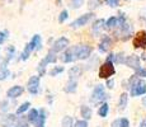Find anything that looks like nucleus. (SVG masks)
<instances>
[{
	"label": "nucleus",
	"mask_w": 146,
	"mask_h": 127,
	"mask_svg": "<svg viewBox=\"0 0 146 127\" xmlns=\"http://www.w3.org/2000/svg\"><path fill=\"white\" fill-rule=\"evenodd\" d=\"M128 88L131 90V97H137V95L146 94V83L142 79H140L137 75H133L128 80Z\"/></svg>",
	"instance_id": "nucleus-1"
},
{
	"label": "nucleus",
	"mask_w": 146,
	"mask_h": 127,
	"mask_svg": "<svg viewBox=\"0 0 146 127\" xmlns=\"http://www.w3.org/2000/svg\"><path fill=\"white\" fill-rule=\"evenodd\" d=\"M33 50H41V36L40 35H35L33 36V38L31 39L29 43L26 45V47H24L23 52H22V60L26 61L28 60V57H29L31 52H32Z\"/></svg>",
	"instance_id": "nucleus-2"
},
{
	"label": "nucleus",
	"mask_w": 146,
	"mask_h": 127,
	"mask_svg": "<svg viewBox=\"0 0 146 127\" xmlns=\"http://www.w3.org/2000/svg\"><path fill=\"white\" fill-rule=\"evenodd\" d=\"M92 49L88 45H79V46H74V52H75V59L76 60H86L90 57L92 55Z\"/></svg>",
	"instance_id": "nucleus-3"
},
{
	"label": "nucleus",
	"mask_w": 146,
	"mask_h": 127,
	"mask_svg": "<svg viewBox=\"0 0 146 127\" xmlns=\"http://www.w3.org/2000/svg\"><path fill=\"white\" fill-rule=\"evenodd\" d=\"M114 74H116V69H114V66H113V63L106 61L103 65H100L99 72H98L99 78H102V79H109L111 76H113Z\"/></svg>",
	"instance_id": "nucleus-4"
},
{
	"label": "nucleus",
	"mask_w": 146,
	"mask_h": 127,
	"mask_svg": "<svg viewBox=\"0 0 146 127\" xmlns=\"http://www.w3.org/2000/svg\"><path fill=\"white\" fill-rule=\"evenodd\" d=\"M107 99V94L104 92V86L103 85H97L92 93V97H90V100L92 103H99V102Z\"/></svg>",
	"instance_id": "nucleus-5"
},
{
	"label": "nucleus",
	"mask_w": 146,
	"mask_h": 127,
	"mask_svg": "<svg viewBox=\"0 0 146 127\" xmlns=\"http://www.w3.org/2000/svg\"><path fill=\"white\" fill-rule=\"evenodd\" d=\"M19 121L21 120H18L15 114H5L0 121V125H1V127H17Z\"/></svg>",
	"instance_id": "nucleus-6"
},
{
	"label": "nucleus",
	"mask_w": 146,
	"mask_h": 127,
	"mask_svg": "<svg viewBox=\"0 0 146 127\" xmlns=\"http://www.w3.org/2000/svg\"><path fill=\"white\" fill-rule=\"evenodd\" d=\"M66 47H69V39H67L66 37H60L58 39H56V41L53 42L51 51L55 52V53H58V52H61V51L65 50Z\"/></svg>",
	"instance_id": "nucleus-7"
},
{
	"label": "nucleus",
	"mask_w": 146,
	"mask_h": 127,
	"mask_svg": "<svg viewBox=\"0 0 146 127\" xmlns=\"http://www.w3.org/2000/svg\"><path fill=\"white\" fill-rule=\"evenodd\" d=\"M27 89L31 94H37L40 90V76H31L27 83Z\"/></svg>",
	"instance_id": "nucleus-8"
},
{
	"label": "nucleus",
	"mask_w": 146,
	"mask_h": 127,
	"mask_svg": "<svg viewBox=\"0 0 146 127\" xmlns=\"http://www.w3.org/2000/svg\"><path fill=\"white\" fill-rule=\"evenodd\" d=\"M94 14L93 13H86V14H83V15H80L78 19H75L74 22H72L71 24V28H79V27H83V25H85L88 23L89 21H90L92 18H93Z\"/></svg>",
	"instance_id": "nucleus-9"
},
{
	"label": "nucleus",
	"mask_w": 146,
	"mask_h": 127,
	"mask_svg": "<svg viewBox=\"0 0 146 127\" xmlns=\"http://www.w3.org/2000/svg\"><path fill=\"white\" fill-rule=\"evenodd\" d=\"M125 65L131 69H133L136 71L137 69L141 67V61H140V57L137 55H130L126 57V61H125Z\"/></svg>",
	"instance_id": "nucleus-10"
},
{
	"label": "nucleus",
	"mask_w": 146,
	"mask_h": 127,
	"mask_svg": "<svg viewBox=\"0 0 146 127\" xmlns=\"http://www.w3.org/2000/svg\"><path fill=\"white\" fill-rule=\"evenodd\" d=\"M133 46L136 49H145L146 47V32L145 31H140L133 38Z\"/></svg>",
	"instance_id": "nucleus-11"
},
{
	"label": "nucleus",
	"mask_w": 146,
	"mask_h": 127,
	"mask_svg": "<svg viewBox=\"0 0 146 127\" xmlns=\"http://www.w3.org/2000/svg\"><path fill=\"white\" fill-rule=\"evenodd\" d=\"M23 92H24L23 86H21V85H14V86H12L10 89H8V92H7V97L14 99V98L21 97V95L23 94Z\"/></svg>",
	"instance_id": "nucleus-12"
},
{
	"label": "nucleus",
	"mask_w": 146,
	"mask_h": 127,
	"mask_svg": "<svg viewBox=\"0 0 146 127\" xmlns=\"http://www.w3.org/2000/svg\"><path fill=\"white\" fill-rule=\"evenodd\" d=\"M111 46H112V39H111V37H109V36H103V38H102V41H100L98 49H99L100 52H107Z\"/></svg>",
	"instance_id": "nucleus-13"
},
{
	"label": "nucleus",
	"mask_w": 146,
	"mask_h": 127,
	"mask_svg": "<svg viewBox=\"0 0 146 127\" xmlns=\"http://www.w3.org/2000/svg\"><path fill=\"white\" fill-rule=\"evenodd\" d=\"M83 74V69L80 66H72L69 70V79L71 80H78V78H80V75Z\"/></svg>",
	"instance_id": "nucleus-14"
},
{
	"label": "nucleus",
	"mask_w": 146,
	"mask_h": 127,
	"mask_svg": "<svg viewBox=\"0 0 146 127\" xmlns=\"http://www.w3.org/2000/svg\"><path fill=\"white\" fill-rule=\"evenodd\" d=\"M8 61H9V59H5L1 63V65H0V80H5L10 74L9 70H8V66H7Z\"/></svg>",
	"instance_id": "nucleus-15"
},
{
	"label": "nucleus",
	"mask_w": 146,
	"mask_h": 127,
	"mask_svg": "<svg viewBox=\"0 0 146 127\" xmlns=\"http://www.w3.org/2000/svg\"><path fill=\"white\" fill-rule=\"evenodd\" d=\"M74 60H76L75 59V52H74V47H70L69 50L66 51L65 53H64V57H62V61L64 63H72Z\"/></svg>",
	"instance_id": "nucleus-16"
},
{
	"label": "nucleus",
	"mask_w": 146,
	"mask_h": 127,
	"mask_svg": "<svg viewBox=\"0 0 146 127\" xmlns=\"http://www.w3.org/2000/svg\"><path fill=\"white\" fill-rule=\"evenodd\" d=\"M46 118H47L46 111H44V109H40V114H38V118H37V121H36L35 126H36V127H44V123H46Z\"/></svg>",
	"instance_id": "nucleus-17"
},
{
	"label": "nucleus",
	"mask_w": 146,
	"mask_h": 127,
	"mask_svg": "<svg viewBox=\"0 0 146 127\" xmlns=\"http://www.w3.org/2000/svg\"><path fill=\"white\" fill-rule=\"evenodd\" d=\"M80 113H81V117H83L84 120L88 121V120H90V118H92L93 111H92V108H90V107H88V106H81Z\"/></svg>",
	"instance_id": "nucleus-18"
},
{
	"label": "nucleus",
	"mask_w": 146,
	"mask_h": 127,
	"mask_svg": "<svg viewBox=\"0 0 146 127\" xmlns=\"http://www.w3.org/2000/svg\"><path fill=\"white\" fill-rule=\"evenodd\" d=\"M104 25H106V21H104V19H98V21H95L94 24H93V33L95 36H98L100 31L103 29V27H104Z\"/></svg>",
	"instance_id": "nucleus-19"
},
{
	"label": "nucleus",
	"mask_w": 146,
	"mask_h": 127,
	"mask_svg": "<svg viewBox=\"0 0 146 127\" xmlns=\"http://www.w3.org/2000/svg\"><path fill=\"white\" fill-rule=\"evenodd\" d=\"M111 127H130V121L127 118H117L112 122Z\"/></svg>",
	"instance_id": "nucleus-20"
},
{
	"label": "nucleus",
	"mask_w": 146,
	"mask_h": 127,
	"mask_svg": "<svg viewBox=\"0 0 146 127\" xmlns=\"http://www.w3.org/2000/svg\"><path fill=\"white\" fill-rule=\"evenodd\" d=\"M76 88H78V80H71L69 79V81L66 83V86H65V92L66 93H75L76 92Z\"/></svg>",
	"instance_id": "nucleus-21"
},
{
	"label": "nucleus",
	"mask_w": 146,
	"mask_h": 127,
	"mask_svg": "<svg viewBox=\"0 0 146 127\" xmlns=\"http://www.w3.org/2000/svg\"><path fill=\"white\" fill-rule=\"evenodd\" d=\"M127 103H128V94H127V93H122V94L119 95L118 109H121V111L126 109V107H127Z\"/></svg>",
	"instance_id": "nucleus-22"
},
{
	"label": "nucleus",
	"mask_w": 146,
	"mask_h": 127,
	"mask_svg": "<svg viewBox=\"0 0 146 127\" xmlns=\"http://www.w3.org/2000/svg\"><path fill=\"white\" fill-rule=\"evenodd\" d=\"M38 114H40V111H37V109H35V108L29 109L28 116H27V121L31 123H36V121H37V118H38Z\"/></svg>",
	"instance_id": "nucleus-23"
},
{
	"label": "nucleus",
	"mask_w": 146,
	"mask_h": 127,
	"mask_svg": "<svg viewBox=\"0 0 146 127\" xmlns=\"http://www.w3.org/2000/svg\"><path fill=\"white\" fill-rule=\"evenodd\" d=\"M108 112H109V106H108V103H103L102 106L99 107V109H98V114H99L102 118H106L107 114H108Z\"/></svg>",
	"instance_id": "nucleus-24"
},
{
	"label": "nucleus",
	"mask_w": 146,
	"mask_h": 127,
	"mask_svg": "<svg viewBox=\"0 0 146 127\" xmlns=\"http://www.w3.org/2000/svg\"><path fill=\"white\" fill-rule=\"evenodd\" d=\"M56 60H57V57H56V53H55V52H52V51H50V52L46 55V57L43 59V61H44V63H46L47 65L56 63Z\"/></svg>",
	"instance_id": "nucleus-25"
},
{
	"label": "nucleus",
	"mask_w": 146,
	"mask_h": 127,
	"mask_svg": "<svg viewBox=\"0 0 146 127\" xmlns=\"http://www.w3.org/2000/svg\"><path fill=\"white\" fill-rule=\"evenodd\" d=\"M117 25H118V18L117 17H111V18L107 19V22H106L107 28H114Z\"/></svg>",
	"instance_id": "nucleus-26"
},
{
	"label": "nucleus",
	"mask_w": 146,
	"mask_h": 127,
	"mask_svg": "<svg viewBox=\"0 0 146 127\" xmlns=\"http://www.w3.org/2000/svg\"><path fill=\"white\" fill-rule=\"evenodd\" d=\"M61 127H74V120L70 116H65L61 122Z\"/></svg>",
	"instance_id": "nucleus-27"
},
{
	"label": "nucleus",
	"mask_w": 146,
	"mask_h": 127,
	"mask_svg": "<svg viewBox=\"0 0 146 127\" xmlns=\"http://www.w3.org/2000/svg\"><path fill=\"white\" fill-rule=\"evenodd\" d=\"M29 107H31V102H24L23 104H21V106L18 107L17 114H22V113H24V112H27L28 109H29Z\"/></svg>",
	"instance_id": "nucleus-28"
},
{
	"label": "nucleus",
	"mask_w": 146,
	"mask_h": 127,
	"mask_svg": "<svg viewBox=\"0 0 146 127\" xmlns=\"http://www.w3.org/2000/svg\"><path fill=\"white\" fill-rule=\"evenodd\" d=\"M100 4H102V0H89L88 8L89 9H92V10H94V9H97Z\"/></svg>",
	"instance_id": "nucleus-29"
},
{
	"label": "nucleus",
	"mask_w": 146,
	"mask_h": 127,
	"mask_svg": "<svg viewBox=\"0 0 146 127\" xmlns=\"http://www.w3.org/2000/svg\"><path fill=\"white\" fill-rule=\"evenodd\" d=\"M62 71H64V67L62 66H55L51 71H50V75H51V76H56L57 74H61Z\"/></svg>",
	"instance_id": "nucleus-30"
},
{
	"label": "nucleus",
	"mask_w": 146,
	"mask_h": 127,
	"mask_svg": "<svg viewBox=\"0 0 146 127\" xmlns=\"http://www.w3.org/2000/svg\"><path fill=\"white\" fill-rule=\"evenodd\" d=\"M84 0H70V5H71V8H74V9H78V8H80L81 5H83Z\"/></svg>",
	"instance_id": "nucleus-31"
},
{
	"label": "nucleus",
	"mask_w": 146,
	"mask_h": 127,
	"mask_svg": "<svg viewBox=\"0 0 146 127\" xmlns=\"http://www.w3.org/2000/svg\"><path fill=\"white\" fill-rule=\"evenodd\" d=\"M67 18H69V13H67V10H62V12L60 13V15H58V22H60V23H64Z\"/></svg>",
	"instance_id": "nucleus-32"
},
{
	"label": "nucleus",
	"mask_w": 146,
	"mask_h": 127,
	"mask_svg": "<svg viewBox=\"0 0 146 127\" xmlns=\"http://www.w3.org/2000/svg\"><path fill=\"white\" fill-rule=\"evenodd\" d=\"M125 61H126V59H125V56H123L122 52L118 53V55H116V60H114L116 64H125Z\"/></svg>",
	"instance_id": "nucleus-33"
},
{
	"label": "nucleus",
	"mask_w": 146,
	"mask_h": 127,
	"mask_svg": "<svg viewBox=\"0 0 146 127\" xmlns=\"http://www.w3.org/2000/svg\"><path fill=\"white\" fill-rule=\"evenodd\" d=\"M135 75H137L139 78H146V69L145 67H140V69L136 70V74Z\"/></svg>",
	"instance_id": "nucleus-34"
},
{
	"label": "nucleus",
	"mask_w": 146,
	"mask_h": 127,
	"mask_svg": "<svg viewBox=\"0 0 146 127\" xmlns=\"http://www.w3.org/2000/svg\"><path fill=\"white\" fill-rule=\"evenodd\" d=\"M74 127H88V122L85 120H81V121H78L74 125Z\"/></svg>",
	"instance_id": "nucleus-35"
},
{
	"label": "nucleus",
	"mask_w": 146,
	"mask_h": 127,
	"mask_svg": "<svg viewBox=\"0 0 146 127\" xmlns=\"http://www.w3.org/2000/svg\"><path fill=\"white\" fill-rule=\"evenodd\" d=\"M104 1L107 3V5H109V7H112V8L118 5V0H104Z\"/></svg>",
	"instance_id": "nucleus-36"
},
{
	"label": "nucleus",
	"mask_w": 146,
	"mask_h": 127,
	"mask_svg": "<svg viewBox=\"0 0 146 127\" xmlns=\"http://www.w3.org/2000/svg\"><path fill=\"white\" fill-rule=\"evenodd\" d=\"M7 35H8V32H0V45H3L5 42V39H7Z\"/></svg>",
	"instance_id": "nucleus-37"
},
{
	"label": "nucleus",
	"mask_w": 146,
	"mask_h": 127,
	"mask_svg": "<svg viewBox=\"0 0 146 127\" xmlns=\"http://www.w3.org/2000/svg\"><path fill=\"white\" fill-rule=\"evenodd\" d=\"M114 86V80L113 79H107V88L112 89Z\"/></svg>",
	"instance_id": "nucleus-38"
},
{
	"label": "nucleus",
	"mask_w": 146,
	"mask_h": 127,
	"mask_svg": "<svg viewBox=\"0 0 146 127\" xmlns=\"http://www.w3.org/2000/svg\"><path fill=\"white\" fill-rule=\"evenodd\" d=\"M114 60H116V55H114V53H109L108 57H107V61H109V63H114Z\"/></svg>",
	"instance_id": "nucleus-39"
},
{
	"label": "nucleus",
	"mask_w": 146,
	"mask_h": 127,
	"mask_svg": "<svg viewBox=\"0 0 146 127\" xmlns=\"http://www.w3.org/2000/svg\"><path fill=\"white\" fill-rule=\"evenodd\" d=\"M17 127H29V125H28V122H26V121L21 120V121H19V123H18V126H17Z\"/></svg>",
	"instance_id": "nucleus-40"
},
{
	"label": "nucleus",
	"mask_w": 146,
	"mask_h": 127,
	"mask_svg": "<svg viewBox=\"0 0 146 127\" xmlns=\"http://www.w3.org/2000/svg\"><path fill=\"white\" fill-rule=\"evenodd\" d=\"M140 127H146V118H145L144 121H142L141 123H140Z\"/></svg>",
	"instance_id": "nucleus-41"
},
{
	"label": "nucleus",
	"mask_w": 146,
	"mask_h": 127,
	"mask_svg": "<svg viewBox=\"0 0 146 127\" xmlns=\"http://www.w3.org/2000/svg\"><path fill=\"white\" fill-rule=\"evenodd\" d=\"M142 104H144V107H146V97H142Z\"/></svg>",
	"instance_id": "nucleus-42"
},
{
	"label": "nucleus",
	"mask_w": 146,
	"mask_h": 127,
	"mask_svg": "<svg viewBox=\"0 0 146 127\" xmlns=\"http://www.w3.org/2000/svg\"><path fill=\"white\" fill-rule=\"evenodd\" d=\"M142 59H144V60L146 61V53H144V55H142Z\"/></svg>",
	"instance_id": "nucleus-43"
}]
</instances>
